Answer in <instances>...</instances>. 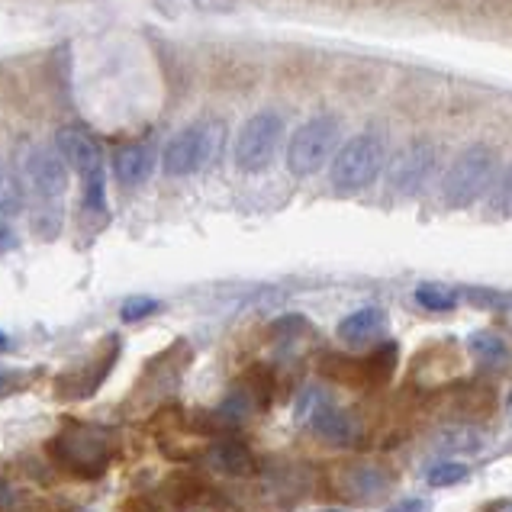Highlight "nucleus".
<instances>
[{
    "label": "nucleus",
    "mask_w": 512,
    "mask_h": 512,
    "mask_svg": "<svg viewBox=\"0 0 512 512\" xmlns=\"http://www.w3.org/2000/svg\"><path fill=\"white\" fill-rule=\"evenodd\" d=\"M55 152L62 155V162L68 168H75L84 181L97 178V174H104V155H100V145L84 133L78 126H65L58 129L55 136Z\"/></svg>",
    "instance_id": "obj_8"
},
{
    "label": "nucleus",
    "mask_w": 512,
    "mask_h": 512,
    "mask_svg": "<svg viewBox=\"0 0 512 512\" xmlns=\"http://www.w3.org/2000/svg\"><path fill=\"white\" fill-rule=\"evenodd\" d=\"M387 326V313L380 310V306H364V310H355L348 313L342 323H339V339L348 342V345H361L380 335Z\"/></svg>",
    "instance_id": "obj_11"
},
{
    "label": "nucleus",
    "mask_w": 512,
    "mask_h": 512,
    "mask_svg": "<svg viewBox=\"0 0 512 512\" xmlns=\"http://www.w3.org/2000/svg\"><path fill=\"white\" fill-rule=\"evenodd\" d=\"M335 145H339V120L335 116H313L306 120L287 145V168L294 178H310L323 168Z\"/></svg>",
    "instance_id": "obj_4"
},
{
    "label": "nucleus",
    "mask_w": 512,
    "mask_h": 512,
    "mask_svg": "<svg viewBox=\"0 0 512 512\" xmlns=\"http://www.w3.org/2000/svg\"><path fill=\"white\" fill-rule=\"evenodd\" d=\"M416 303L422 306V310H429V313H448V310H455L458 294L451 287H445V284H419L416 287Z\"/></svg>",
    "instance_id": "obj_15"
},
{
    "label": "nucleus",
    "mask_w": 512,
    "mask_h": 512,
    "mask_svg": "<svg viewBox=\"0 0 512 512\" xmlns=\"http://www.w3.org/2000/svg\"><path fill=\"white\" fill-rule=\"evenodd\" d=\"M226 142V126L216 120L190 123L165 145V171L171 178H187L207 168Z\"/></svg>",
    "instance_id": "obj_1"
},
{
    "label": "nucleus",
    "mask_w": 512,
    "mask_h": 512,
    "mask_svg": "<svg viewBox=\"0 0 512 512\" xmlns=\"http://www.w3.org/2000/svg\"><path fill=\"white\" fill-rule=\"evenodd\" d=\"M390 512H429V503L426 500H403L397 503Z\"/></svg>",
    "instance_id": "obj_25"
},
{
    "label": "nucleus",
    "mask_w": 512,
    "mask_h": 512,
    "mask_svg": "<svg viewBox=\"0 0 512 512\" xmlns=\"http://www.w3.org/2000/svg\"><path fill=\"white\" fill-rule=\"evenodd\" d=\"M281 139H284L281 113H274V110L255 113L252 120L242 126V133L236 139V165L248 174L265 171L274 162L277 149H281Z\"/></svg>",
    "instance_id": "obj_6"
},
{
    "label": "nucleus",
    "mask_w": 512,
    "mask_h": 512,
    "mask_svg": "<svg viewBox=\"0 0 512 512\" xmlns=\"http://www.w3.org/2000/svg\"><path fill=\"white\" fill-rule=\"evenodd\" d=\"M26 181L42 200L62 197L68 187V165L52 149H36L26 162Z\"/></svg>",
    "instance_id": "obj_9"
},
{
    "label": "nucleus",
    "mask_w": 512,
    "mask_h": 512,
    "mask_svg": "<svg viewBox=\"0 0 512 512\" xmlns=\"http://www.w3.org/2000/svg\"><path fill=\"white\" fill-rule=\"evenodd\" d=\"M471 351L480 361H487V364H500V361L509 358V348H506V342L496 332H477L474 339H471Z\"/></svg>",
    "instance_id": "obj_16"
},
{
    "label": "nucleus",
    "mask_w": 512,
    "mask_h": 512,
    "mask_svg": "<svg viewBox=\"0 0 512 512\" xmlns=\"http://www.w3.org/2000/svg\"><path fill=\"white\" fill-rule=\"evenodd\" d=\"M329 512H335V509H329Z\"/></svg>",
    "instance_id": "obj_30"
},
{
    "label": "nucleus",
    "mask_w": 512,
    "mask_h": 512,
    "mask_svg": "<svg viewBox=\"0 0 512 512\" xmlns=\"http://www.w3.org/2000/svg\"><path fill=\"white\" fill-rule=\"evenodd\" d=\"M310 419H313V429L323 438H329V442L345 445V442H351V435H355V422H351V416L332 403H316Z\"/></svg>",
    "instance_id": "obj_13"
},
{
    "label": "nucleus",
    "mask_w": 512,
    "mask_h": 512,
    "mask_svg": "<svg viewBox=\"0 0 512 512\" xmlns=\"http://www.w3.org/2000/svg\"><path fill=\"white\" fill-rule=\"evenodd\" d=\"M500 203H503V210H512V168L500 184Z\"/></svg>",
    "instance_id": "obj_26"
},
{
    "label": "nucleus",
    "mask_w": 512,
    "mask_h": 512,
    "mask_svg": "<svg viewBox=\"0 0 512 512\" xmlns=\"http://www.w3.org/2000/svg\"><path fill=\"white\" fill-rule=\"evenodd\" d=\"M55 451L68 471L81 477L104 474L113 461V438L107 429L94 426H71L65 435L55 438Z\"/></svg>",
    "instance_id": "obj_5"
},
{
    "label": "nucleus",
    "mask_w": 512,
    "mask_h": 512,
    "mask_svg": "<svg viewBox=\"0 0 512 512\" xmlns=\"http://www.w3.org/2000/svg\"><path fill=\"white\" fill-rule=\"evenodd\" d=\"M158 310H162V303H158L155 297H129L120 306V319H123V323H139V319L152 316Z\"/></svg>",
    "instance_id": "obj_21"
},
{
    "label": "nucleus",
    "mask_w": 512,
    "mask_h": 512,
    "mask_svg": "<svg viewBox=\"0 0 512 512\" xmlns=\"http://www.w3.org/2000/svg\"><path fill=\"white\" fill-rule=\"evenodd\" d=\"M438 445H442L445 451H480V445H484V438H480V432L474 429H448L438 435Z\"/></svg>",
    "instance_id": "obj_18"
},
{
    "label": "nucleus",
    "mask_w": 512,
    "mask_h": 512,
    "mask_svg": "<svg viewBox=\"0 0 512 512\" xmlns=\"http://www.w3.org/2000/svg\"><path fill=\"white\" fill-rule=\"evenodd\" d=\"M306 329V319L303 316H284V319H277V323H274V335H284V339H287V335H294V332H303Z\"/></svg>",
    "instance_id": "obj_23"
},
{
    "label": "nucleus",
    "mask_w": 512,
    "mask_h": 512,
    "mask_svg": "<svg viewBox=\"0 0 512 512\" xmlns=\"http://www.w3.org/2000/svg\"><path fill=\"white\" fill-rule=\"evenodd\" d=\"M364 364V380H387L393 374V364H397V345H380L374 355L368 361H361Z\"/></svg>",
    "instance_id": "obj_17"
},
{
    "label": "nucleus",
    "mask_w": 512,
    "mask_h": 512,
    "mask_svg": "<svg viewBox=\"0 0 512 512\" xmlns=\"http://www.w3.org/2000/svg\"><path fill=\"white\" fill-rule=\"evenodd\" d=\"M487 512H512V500H493Z\"/></svg>",
    "instance_id": "obj_28"
},
{
    "label": "nucleus",
    "mask_w": 512,
    "mask_h": 512,
    "mask_svg": "<svg viewBox=\"0 0 512 512\" xmlns=\"http://www.w3.org/2000/svg\"><path fill=\"white\" fill-rule=\"evenodd\" d=\"M387 149L384 142L371 133H361L355 139H348L332 158V187L342 190V194H355L374 184V178L384 168Z\"/></svg>",
    "instance_id": "obj_2"
},
{
    "label": "nucleus",
    "mask_w": 512,
    "mask_h": 512,
    "mask_svg": "<svg viewBox=\"0 0 512 512\" xmlns=\"http://www.w3.org/2000/svg\"><path fill=\"white\" fill-rule=\"evenodd\" d=\"M152 171V149L149 145H123L120 152L113 155V174L116 181L126 187H136L149 178Z\"/></svg>",
    "instance_id": "obj_12"
},
{
    "label": "nucleus",
    "mask_w": 512,
    "mask_h": 512,
    "mask_svg": "<svg viewBox=\"0 0 512 512\" xmlns=\"http://www.w3.org/2000/svg\"><path fill=\"white\" fill-rule=\"evenodd\" d=\"M342 487H345L348 496H358V500H374V496H380L390 487V477L380 471V467L358 464V467H348V471H345Z\"/></svg>",
    "instance_id": "obj_14"
},
{
    "label": "nucleus",
    "mask_w": 512,
    "mask_h": 512,
    "mask_svg": "<svg viewBox=\"0 0 512 512\" xmlns=\"http://www.w3.org/2000/svg\"><path fill=\"white\" fill-rule=\"evenodd\" d=\"M13 245H17V232L10 229L7 213H0V252H10Z\"/></svg>",
    "instance_id": "obj_24"
},
{
    "label": "nucleus",
    "mask_w": 512,
    "mask_h": 512,
    "mask_svg": "<svg viewBox=\"0 0 512 512\" xmlns=\"http://www.w3.org/2000/svg\"><path fill=\"white\" fill-rule=\"evenodd\" d=\"M4 348H10V342H7V335L0 332V351H4Z\"/></svg>",
    "instance_id": "obj_29"
},
{
    "label": "nucleus",
    "mask_w": 512,
    "mask_h": 512,
    "mask_svg": "<svg viewBox=\"0 0 512 512\" xmlns=\"http://www.w3.org/2000/svg\"><path fill=\"white\" fill-rule=\"evenodd\" d=\"M493 171H496V152L490 145H467L442 181V194L448 200V207L461 210L471 207L477 197H484V190L493 181Z\"/></svg>",
    "instance_id": "obj_3"
},
{
    "label": "nucleus",
    "mask_w": 512,
    "mask_h": 512,
    "mask_svg": "<svg viewBox=\"0 0 512 512\" xmlns=\"http://www.w3.org/2000/svg\"><path fill=\"white\" fill-rule=\"evenodd\" d=\"M467 477V467L458 464V461H445V464H435L432 471L426 474L429 487H455Z\"/></svg>",
    "instance_id": "obj_19"
},
{
    "label": "nucleus",
    "mask_w": 512,
    "mask_h": 512,
    "mask_svg": "<svg viewBox=\"0 0 512 512\" xmlns=\"http://www.w3.org/2000/svg\"><path fill=\"white\" fill-rule=\"evenodd\" d=\"M203 461H207L213 471L226 474V477H248L255 474V458L252 451H248L242 442H216L207 455H203Z\"/></svg>",
    "instance_id": "obj_10"
},
{
    "label": "nucleus",
    "mask_w": 512,
    "mask_h": 512,
    "mask_svg": "<svg viewBox=\"0 0 512 512\" xmlns=\"http://www.w3.org/2000/svg\"><path fill=\"white\" fill-rule=\"evenodd\" d=\"M20 203H23V194H20L17 178L0 165V213H17Z\"/></svg>",
    "instance_id": "obj_20"
},
{
    "label": "nucleus",
    "mask_w": 512,
    "mask_h": 512,
    "mask_svg": "<svg viewBox=\"0 0 512 512\" xmlns=\"http://www.w3.org/2000/svg\"><path fill=\"white\" fill-rule=\"evenodd\" d=\"M10 390H17V374H10V371L0 368V397L10 393Z\"/></svg>",
    "instance_id": "obj_27"
},
{
    "label": "nucleus",
    "mask_w": 512,
    "mask_h": 512,
    "mask_svg": "<svg viewBox=\"0 0 512 512\" xmlns=\"http://www.w3.org/2000/svg\"><path fill=\"white\" fill-rule=\"evenodd\" d=\"M432 168H435V145L426 139L409 142L406 149L393 158L390 184H393V190H400V194H416V190L429 181Z\"/></svg>",
    "instance_id": "obj_7"
},
{
    "label": "nucleus",
    "mask_w": 512,
    "mask_h": 512,
    "mask_svg": "<svg viewBox=\"0 0 512 512\" xmlns=\"http://www.w3.org/2000/svg\"><path fill=\"white\" fill-rule=\"evenodd\" d=\"M467 300L484 306H512V294H496V290H467Z\"/></svg>",
    "instance_id": "obj_22"
}]
</instances>
